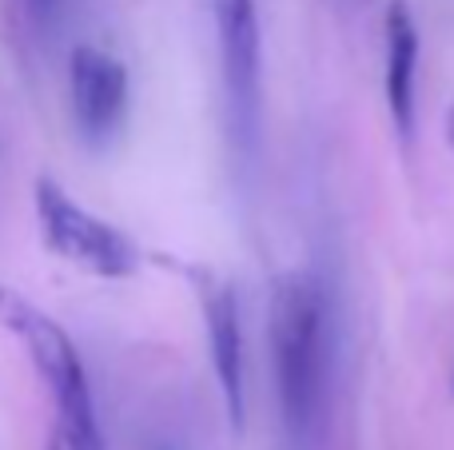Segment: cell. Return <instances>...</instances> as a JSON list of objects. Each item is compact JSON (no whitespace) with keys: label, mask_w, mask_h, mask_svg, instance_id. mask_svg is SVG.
<instances>
[{"label":"cell","mask_w":454,"mask_h":450,"mask_svg":"<svg viewBox=\"0 0 454 450\" xmlns=\"http://www.w3.org/2000/svg\"><path fill=\"white\" fill-rule=\"evenodd\" d=\"M271 363L279 415L291 438H307L327 391V307L311 275H283L271 295Z\"/></svg>","instance_id":"cell-1"},{"label":"cell","mask_w":454,"mask_h":450,"mask_svg":"<svg viewBox=\"0 0 454 450\" xmlns=\"http://www.w3.org/2000/svg\"><path fill=\"white\" fill-rule=\"evenodd\" d=\"M0 323L28 347L40 379L48 383L56 407H60V427L72 435V443L80 450H104L92 383H88V371L80 363V351L72 343V335L52 315H44L36 303L20 299L8 287H0Z\"/></svg>","instance_id":"cell-2"},{"label":"cell","mask_w":454,"mask_h":450,"mask_svg":"<svg viewBox=\"0 0 454 450\" xmlns=\"http://www.w3.org/2000/svg\"><path fill=\"white\" fill-rule=\"evenodd\" d=\"M40 236L60 260L100 279H128L140 268V252L120 228L80 207L56 180H36Z\"/></svg>","instance_id":"cell-3"},{"label":"cell","mask_w":454,"mask_h":450,"mask_svg":"<svg viewBox=\"0 0 454 450\" xmlns=\"http://www.w3.org/2000/svg\"><path fill=\"white\" fill-rule=\"evenodd\" d=\"M215 32H220V60L231 124L243 140L259 132V96H263V40H259L255 0H212Z\"/></svg>","instance_id":"cell-4"},{"label":"cell","mask_w":454,"mask_h":450,"mask_svg":"<svg viewBox=\"0 0 454 450\" xmlns=\"http://www.w3.org/2000/svg\"><path fill=\"white\" fill-rule=\"evenodd\" d=\"M200 307H204V335H207V359H212V375L220 383V395L227 407L231 427H243L247 415V387H243V323H239V303L235 291L223 279L207 275L200 283Z\"/></svg>","instance_id":"cell-5"},{"label":"cell","mask_w":454,"mask_h":450,"mask_svg":"<svg viewBox=\"0 0 454 450\" xmlns=\"http://www.w3.org/2000/svg\"><path fill=\"white\" fill-rule=\"evenodd\" d=\"M68 92L76 124L88 136H112L128 108V68L104 48L80 44L68 60Z\"/></svg>","instance_id":"cell-6"},{"label":"cell","mask_w":454,"mask_h":450,"mask_svg":"<svg viewBox=\"0 0 454 450\" xmlns=\"http://www.w3.org/2000/svg\"><path fill=\"white\" fill-rule=\"evenodd\" d=\"M387 36V112H391L399 136L415 132V80H419V24L407 0H391L383 20Z\"/></svg>","instance_id":"cell-7"},{"label":"cell","mask_w":454,"mask_h":450,"mask_svg":"<svg viewBox=\"0 0 454 450\" xmlns=\"http://www.w3.org/2000/svg\"><path fill=\"white\" fill-rule=\"evenodd\" d=\"M48 450H80L76 443H72V435H68V431H52V438H48Z\"/></svg>","instance_id":"cell-8"},{"label":"cell","mask_w":454,"mask_h":450,"mask_svg":"<svg viewBox=\"0 0 454 450\" xmlns=\"http://www.w3.org/2000/svg\"><path fill=\"white\" fill-rule=\"evenodd\" d=\"M447 140H450V148H454V100H450V108H447Z\"/></svg>","instance_id":"cell-9"},{"label":"cell","mask_w":454,"mask_h":450,"mask_svg":"<svg viewBox=\"0 0 454 450\" xmlns=\"http://www.w3.org/2000/svg\"><path fill=\"white\" fill-rule=\"evenodd\" d=\"M28 4H32V8H52L56 0H28Z\"/></svg>","instance_id":"cell-10"}]
</instances>
